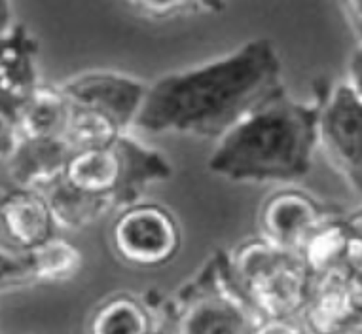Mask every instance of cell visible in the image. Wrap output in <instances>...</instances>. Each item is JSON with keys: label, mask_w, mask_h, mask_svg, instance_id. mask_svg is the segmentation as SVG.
Instances as JSON below:
<instances>
[{"label": "cell", "mask_w": 362, "mask_h": 334, "mask_svg": "<svg viewBox=\"0 0 362 334\" xmlns=\"http://www.w3.org/2000/svg\"><path fill=\"white\" fill-rule=\"evenodd\" d=\"M281 88L274 40L255 38L222 57L167 72L150 84L135 127L218 141Z\"/></svg>", "instance_id": "1"}, {"label": "cell", "mask_w": 362, "mask_h": 334, "mask_svg": "<svg viewBox=\"0 0 362 334\" xmlns=\"http://www.w3.org/2000/svg\"><path fill=\"white\" fill-rule=\"evenodd\" d=\"M300 255L311 275H322L334 270H349L362 257V247L345 215H334L305 239Z\"/></svg>", "instance_id": "16"}, {"label": "cell", "mask_w": 362, "mask_h": 334, "mask_svg": "<svg viewBox=\"0 0 362 334\" xmlns=\"http://www.w3.org/2000/svg\"><path fill=\"white\" fill-rule=\"evenodd\" d=\"M61 90L71 105L107 114L125 132L135 125L148 86L119 72L91 71L61 84Z\"/></svg>", "instance_id": "9"}, {"label": "cell", "mask_w": 362, "mask_h": 334, "mask_svg": "<svg viewBox=\"0 0 362 334\" xmlns=\"http://www.w3.org/2000/svg\"><path fill=\"white\" fill-rule=\"evenodd\" d=\"M0 120L12 122L38 90V44L23 25L16 23L0 35Z\"/></svg>", "instance_id": "12"}, {"label": "cell", "mask_w": 362, "mask_h": 334, "mask_svg": "<svg viewBox=\"0 0 362 334\" xmlns=\"http://www.w3.org/2000/svg\"><path fill=\"white\" fill-rule=\"evenodd\" d=\"M345 221H347V224H349V228L353 230V234H355L362 247V207L349 213V215H345Z\"/></svg>", "instance_id": "24"}, {"label": "cell", "mask_w": 362, "mask_h": 334, "mask_svg": "<svg viewBox=\"0 0 362 334\" xmlns=\"http://www.w3.org/2000/svg\"><path fill=\"white\" fill-rule=\"evenodd\" d=\"M339 12L345 18V23L355 36L356 46H362V0L353 2H339Z\"/></svg>", "instance_id": "21"}, {"label": "cell", "mask_w": 362, "mask_h": 334, "mask_svg": "<svg viewBox=\"0 0 362 334\" xmlns=\"http://www.w3.org/2000/svg\"><path fill=\"white\" fill-rule=\"evenodd\" d=\"M122 135H125L124 129L112 118H108L107 114L93 110V108L71 105V116H69V124H66V132L63 137L74 152L103 149V146L116 143Z\"/></svg>", "instance_id": "18"}, {"label": "cell", "mask_w": 362, "mask_h": 334, "mask_svg": "<svg viewBox=\"0 0 362 334\" xmlns=\"http://www.w3.org/2000/svg\"><path fill=\"white\" fill-rule=\"evenodd\" d=\"M127 6L146 19L158 21V19H175L186 18V16H197L205 12H220V2H192V0H139L129 2Z\"/></svg>", "instance_id": "19"}, {"label": "cell", "mask_w": 362, "mask_h": 334, "mask_svg": "<svg viewBox=\"0 0 362 334\" xmlns=\"http://www.w3.org/2000/svg\"><path fill=\"white\" fill-rule=\"evenodd\" d=\"M256 334H311L300 317L264 319Z\"/></svg>", "instance_id": "20"}, {"label": "cell", "mask_w": 362, "mask_h": 334, "mask_svg": "<svg viewBox=\"0 0 362 334\" xmlns=\"http://www.w3.org/2000/svg\"><path fill=\"white\" fill-rule=\"evenodd\" d=\"M334 213L308 192L296 188L274 192L258 211L260 238L283 249L300 253L302 245Z\"/></svg>", "instance_id": "11"}, {"label": "cell", "mask_w": 362, "mask_h": 334, "mask_svg": "<svg viewBox=\"0 0 362 334\" xmlns=\"http://www.w3.org/2000/svg\"><path fill=\"white\" fill-rule=\"evenodd\" d=\"M171 163L129 135L103 149L74 152L63 183L107 205L110 215L139 202L152 183L171 177Z\"/></svg>", "instance_id": "4"}, {"label": "cell", "mask_w": 362, "mask_h": 334, "mask_svg": "<svg viewBox=\"0 0 362 334\" xmlns=\"http://www.w3.org/2000/svg\"><path fill=\"white\" fill-rule=\"evenodd\" d=\"M161 308L133 292H116L89 316L88 334H160Z\"/></svg>", "instance_id": "15"}, {"label": "cell", "mask_w": 362, "mask_h": 334, "mask_svg": "<svg viewBox=\"0 0 362 334\" xmlns=\"http://www.w3.org/2000/svg\"><path fill=\"white\" fill-rule=\"evenodd\" d=\"M347 280H349V289L355 300V306L358 313L362 316V257H358L347 270Z\"/></svg>", "instance_id": "23"}, {"label": "cell", "mask_w": 362, "mask_h": 334, "mask_svg": "<svg viewBox=\"0 0 362 334\" xmlns=\"http://www.w3.org/2000/svg\"><path fill=\"white\" fill-rule=\"evenodd\" d=\"M344 334H362V316L358 317V319H356V321L353 323V325H351Z\"/></svg>", "instance_id": "25"}, {"label": "cell", "mask_w": 362, "mask_h": 334, "mask_svg": "<svg viewBox=\"0 0 362 334\" xmlns=\"http://www.w3.org/2000/svg\"><path fill=\"white\" fill-rule=\"evenodd\" d=\"M182 234L171 211L160 203L137 202L119 211L110 226L116 257L137 268H160L177 257Z\"/></svg>", "instance_id": "6"}, {"label": "cell", "mask_w": 362, "mask_h": 334, "mask_svg": "<svg viewBox=\"0 0 362 334\" xmlns=\"http://www.w3.org/2000/svg\"><path fill=\"white\" fill-rule=\"evenodd\" d=\"M228 270L262 319L300 317L313 277L300 253L252 238L228 253Z\"/></svg>", "instance_id": "5"}, {"label": "cell", "mask_w": 362, "mask_h": 334, "mask_svg": "<svg viewBox=\"0 0 362 334\" xmlns=\"http://www.w3.org/2000/svg\"><path fill=\"white\" fill-rule=\"evenodd\" d=\"M83 266L82 250L69 239L52 238L27 249L2 247L0 285L4 292L74 280Z\"/></svg>", "instance_id": "8"}, {"label": "cell", "mask_w": 362, "mask_h": 334, "mask_svg": "<svg viewBox=\"0 0 362 334\" xmlns=\"http://www.w3.org/2000/svg\"><path fill=\"white\" fill-rule=\"evenodd\" d=\"M74 150L65 137L19 139L10 152L2 154V190L23 188L48 194L65 179Z\"/></svg>", "instance_id": "10"}, {"label": "cell", "mask_w": 362, "mask_h": 334, "mask_svg": "<svg viewBox=\"0 0 362 334\" xmlns=\"http://www.w3.org/2000/svg\"><path fill=\"white\" fill-rule=\"evenodd\" d=\"M262 321L233 283L228 253L216 250L161 306L160 334H256Z\"/></svg>", "instance_id": "3"}, {"label": "cell", "mask_w": 362, "mask_h": 334, "mask_svg": "<svg viewBox=\"0 0 362 334\" xmlns=\"http://www.w3.org/2000/svg\"><path fill=\"white\" fill-rule=\"evenodd\" d=\"M71 105L61 86L40 84L25 107L12 122L0 120V124L12 125L19 139H57L66 132Z\"/></svg>", "instance_id": "17"}, {"label": "cell", "mask_w": 362, "mask_h": 334, "mask_svg": "<svg viewBox=\"0 0 362 334\" xmlns=\"http://www.w3.org/2000/svg\"><path fill=\"white\" fill-rule=\"evenodd\" d=\"M2 247L27 249L55 238L54 211L46 194L23 188L2 190Z\"/></svg>", "instance_id": "13"}, {"label": "cell", "mask_w": 362, "mask_h": 334, "mask_svg": "<svg viewBox=\"0 0 362 334\" xmlns=\"http://www.w3.org/2000/svg\"><path fill=\"white\" fill-rule=\"evenodd\" d=\"M361 317L351 294L347 270L313 275L300 319L311 334H344Z\"/></svg>", "instance_id": "14"}, {"label": "cell", "mask_w": 362, "mask_h": 334, "mask_svg": "<svg viewBox=\"0 0 362 334\" xmlns=\"http://www.w3.org/2000/svg\"><path fill=\"white\" fill-rule=\"evenodd\" d=\"M322 96L298 101L281 88L214 144L209 171L233 183H292L305 177L319 146Z\"/></svg>", "instance_id": "2"}, {"label": "cell", "mask_w": 362, "mask_h": 334, "mask_svg": "<svg viewBox=\"0 0 362 334\" xmlns=\"http://www.w3.org/2000/svg\"><path fill=\"white\" fill-rule=\"evenodd\" d=\"M353 91L361 97L362 101V46H356L355 52L351 54L349 63H347V80Z\"/></svg>", "instance_id": "22"}, {"label": "cell", "mask_w": 362, "mask_h": 334, "mask_svg": "<svg viewBox=\"0 0 362 334\" xmlns=\"http://www.w3.org/2000/svg\"><path fill=\"white\" fill-rule=\"evenodd\" d=\"M319 146L351 190L362 197V101L347 82L322 96Z\"/></svg>", "instance_id": "7"}]
</instances>
